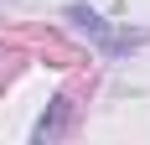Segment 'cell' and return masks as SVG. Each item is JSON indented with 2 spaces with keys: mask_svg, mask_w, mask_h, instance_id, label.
Wrapping results in <instances>:
<instances>
[{
  "mask_svg": "<svg viewBox=\"0 0 150 145\" xmlns=\"http://www.w3.org/2000/svg\"><path fill=\"white\" fill-rule=\"evenodd\" d=\"M67 114H73V104H67V99H57V109H52V114H42V119H36V140H57V135L67 130Z\"/></svg>",
  "mask_w": 150,
  "mask_h": 145,
  "instance_id": "obj_1",
  "label": "cell"
}]
</instances>
